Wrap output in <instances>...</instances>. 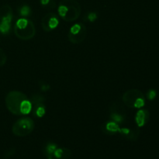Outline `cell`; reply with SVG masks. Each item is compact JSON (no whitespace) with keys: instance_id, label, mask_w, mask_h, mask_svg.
I'll return each instance as SVG.
<instances>
[{"instance_id":"1","label":"cell","mask_w":159,"mask_h":159,"mask_svg":"<svg viewBox=\"0 0 159 159\" xmlns=\"http://www.w3.org/2000/svg\"><path fill=\"white\" fill-rule=\"evenodd\" d=\"M57 11L62 20L73 22L80 16L81 6L76 0H61Z\"/></svg>"},{"instance_id":"2","label":"cell","mask_w":159,"mask_h":159,"mask_svg":"<svg viewBox=\"0 0 159 159\" xmlns=\"http://www.w3.org/2000/svg\"><path fill=\"white\" fill-rule=\"evenodd\" d=\"M14 33L16 36L20 40H30L36 34L35 25L30 20L20 18L16 23Z\"/></svg>"},{"instance_id":"3","label":"cell","mask_w":159,"mask_h":159,"mask_svg":"<svg viewBox=\"0 0 159 159\" xmlns=\"http://www.w3.org/2000/svg\"><path fill=\"white\" fill-rule=\"evenodd\" d=\"M27 99V96L22 92L11 91L6 96L5 102H6V107L10 113L21 116L22 106L25 100Z\"/></svg>"},{"instance_id":"4","label":"cell","mask_w":159,"mask_h":159,"mask_svg":"<svg viewBox=\"0 0 159 159\" xmlns=\"http://www.w3.org/2000/svg\"><path fill=\"white\" fill-rule=\"evenodd\" d=\"M122 99L124 103L130 108L140 109L145 103L144 94L138 89L127 90L123 95Z\"/></svg>"},{"instance_id":"5","label":"cell","mask_w":159,"mask_h":159,"mask_svg":"<svg viewBox=\"0 0 159 159\" xmlns=\"http://www.w3.org/2000/svg\"><path fill=\"white\" fill-rule=\"evenodd\" d=\"M34 120L30 117H23L16 121L12 128V131L15 136L26 137L30 134L34 130Z\"/></svg>"},{"instance_id":"6","label":"cell","mask_w":159,"mask_h":159,"mask_svg":"<svg viewBox=\"0 0 159 159\" xmlns=\"http://www.w3.org/2000/svg\"><path fill=\"white\" fill-rule=\"evenodd\" d=\"M86 27L83 23H75L70 28L68 33V40L73 43H80L86 37Z\"/></svg>"},{"instance_id":"7","label":"cell","mask_w":159,"mask_h":159,"mask_svg":"<svg viewBox=\"0 0 159 159\" xmlns=\"http://www.w3.org/2000/svg\"><path fill=\"white\" fill-rule=\"evenodd\" d=\"M32 104V110L34 116L41 118L46 113V107L44 105V98L40 94H34L30 99Z\"/></svg>"},{"instance_id":"8","label":"cell","mask_w":159,"mask_h":159,"mask_svg":"<svg viewBox=\"0 0 159 159\" xmlns=\"http://www.w3.org/2000/svg\"><path fill=\"white\" fill-rule=\"evenodd\" d=\"M58 24V17L54 12H48L43 17L41 20L42 28L46 32H50L55 30Z\"/></svg>"},{"instance_id":"9","label":"cell","mask_w":159,"mask_h":159,"mask_svg":"<svg viewBox=\"0 0 159 159\" xmlns=\"http://www.w3.org/2000/svg\"><path fill=\"white\" fill-rule=\"evenodd\" d=\"M12 19V9L9 5H3L0 8V21L10 23Z\"/></svg>"},{"instance_id":"10","label":"cell","mask_w":159,"mask_h":159,"mask_svg":"<svg viewBox=\"0 0 159 159\" xmlns=\"http://www.w3.org/2000/svg\"><path fill=\"white\" fill-rule=\"evenodd\" d=\"M149 119V113L146 110H140L137 112L135 116V121L138 127H143L148 123Z\"/></svg>"},{"instance_id":"11","label":"cell","mask_w":159,"mask_h":159,"mask_svg":"<svg viewBox=\"0 0 159 159\" xmlns=\"http://www.w3.org/2000/svg\"><path fill=\"white\" fill-rule=\"evenodd\" d=\"M120 133L124 136L125 138H127V139L130 140V141H137V139L138 138L140 134V129L136 128L134 129V130H130L128 128H123L120 130Z\"/></svg>"},{"instance_id":"12","label":"cell","mask_w":159,"mask_h":159,"mask_svg":"<svg viewBox=\"0 0 159 159\" xmlns=\"http://www.w3.org/2000/svg\"><path fill=\"white\" fill-rule=\"evenodd\" d=\"M71 156V152L67 148H56L53 158L55 159H69Z\"/></svg>"},{"instance_id":"13","label":"cell","mask_w":159,"mask_h":159,"mask_svg":"<svg viewBox=\"0 0 159 159\" xmlns=\"http://www.w3.org/2000/svg\"><path fill=\"white\" fill-rule=\"evenodd\" d=\"M102 129L103 130L104 133L107 134L109 135H113L116 132H119L120 130L119 125L114 121L107 122V124H103Z\"/></svg>"},{"instance_id":"14","label":"cell","mask_w":159,"mask_h":159,"mask_svg":"<svg viewBox=\"0 0 159 159\" xmlns=\"http://www.w3.org/2000/svg\"><path fill=\"white\" fill-rule=\"evenodd\" d=\"M57 148V146L56 144H54V143H48L44 148V152H44V155L48 158H53V155H54V153Z\"/></svg>"},{"instance_id":"15","label":"cell","mask_w":159,"mask_h":159,"mask_svg":"<svg viewBox=\"0 0 159 159\" xmlns=\"http://www.w3.org/2000/svg\"><path fill=\"white\" fill-rule=\"evenodd\" d=\"M111 118L116 124H121L124 121L125 116L122 113H120L119 111H115V110H111Z\"/></svg>"},{"instance_id":"16","label":"cell","mask_w":159,"mask_h":159,"mask_svg":"<svg viewBox=\"0 0 159 159\" xmlns=\"http://www.w3.org/2000/svg\"><path fill=\"white\" fill-rule=\"evenodd\" d=\"M11 27V23L7 22L0 21V32L3 34H6L9 32Z\"/></svg>"},{"instance_id":"17","label":"cell","mask_w":159,"mask_h":159,"mask_svg":"<svg viewBox=\"0 0 159 159\" xmlns=\"http://www.w3.org/2000/svg\"><path fill=\"white\" fill-rule=\"evenodd\" d=\"M30 12H31L30 8L28 6H26V5H24V6H23L20 9V16L23 17L29 16L30 15Z\"/></svg>"},{"instance_id":"18","label":"cell","mask_w":159,"mask_h":159,"mask_svg":"<svg viewBox=\"0 0 159 159\" xmlns=\"http://www.w3.org/2000/svg\"><path fill=\"white\" fill-rule=\"evenodd\" d=\"M40 4L43 7L47 8H53L54 6H55V2H54V0H40Z\"/></svg>"},{"instance_id":"19","label":"cell","mask_w":159,"mask_h":159,"mask_svg":"<svg viewBox=\"0 0 159 159\" xmlns=\"http://www.w3.org/2000/svg\"><path fill=\"white\" fill-rule=\"evenodd\" d=\"M6 60H7V57H6V53L2 48H0V67L3 66L6 64Z\"/></svg>"},{"instance_id":"20","label":"cell","mask_w":159,"mask_h":159,"mask_svg":"<svg viewBox=\"0 0 159 159\" xmlns=\"http://www.w3.org/2000/svg\"><path fill=\"white\" fill-rule=\"evenodd\" d=\"M15 152H16L15 148H11V149H9V151H7V152H6V153H5V155H4V158H5V159L9 158H10V157H12V155H13L14 154H15Z\"/></svg>"},{"instance_id":"21","label":"cell","mask_w":159,"mask_h":159,"mask_svg":"<svg viewBox=\"0 0 159 159\" xmlns=\"http://www.w3.org/2000/svg\"><path fill=\"white\" fill-rule=\"evenodd\" d=\"M97 19V15L96 12H89L88 15V20L90 22H94Z\"/></svg>"},{"instance_id":"22","label":"cell","mask_w":159,"mask_h":159,"mask_svg":"<svg viewBox=\"0 0 159 159\" xmlns=\"http://www.w3.org/2000/svg\"><path fill=\"white\" fill-rule=\"evenodd\" d=\"M156 96V92L154 91V90H150V91L148 93V98L149 99H154Z\"/></svg>"},{"instance_id":"23","label":"cell","mask_w":159,"mask_h":159,"mask_svg":"<svg viewBox=\"0 0 159 159\" xmlns=\"http://www.w3.org/2000/svg\"><path fill=\"white\" fill-rule=\"evenodd\" d=\"M48 89H49V85H42V87H41V89L43 90V91H46V90H48Z\"/></svg>"},{"instance_id":"24","label":"cell","mask_w":159,"mask_h":159,"mask_svg":"<svg viewBox=\"0 0 159 159\" xmlns=\"http://www.w3.org/2000/svg\"><path fill=\"white\" fill-rule=\"evenodd\" d=\"M48 159H55V158H48Z\"/></svg>"}]
</instances>
